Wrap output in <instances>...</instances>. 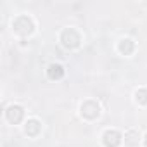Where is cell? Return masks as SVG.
Listing matches in <instances>:
<instances>
[{"label":"cell","instance_id":"cell-1","mask_svg":"<svg viewBox=\"0 0 147 147\" xmlns=\"http://www.w3.org/2000/svg\"><path fill=\"white\" fill-rule=\"evenodd\" d=\"M12 28H14V31L19 33V35H30V33L33 31V21H31L28 16H19V18L14 19Z\"/></svg>","mask_w":147,"mask_h":147},{"label":"cell","instance_id":"cell-2","mask_svg":"<svg viewBox=\"0 0 147 147\" xmlns=\"http://www.w3.org/2000/svg\"><path fill=\"white\" fill-rule=\"evenodd\" d=\"M61 40H62V45H64V47H67V49H75V47H78V45H80V35H78L75 30H73V28L64 30V31H62Z\"/></svg>","mask_w":147,"mask_h":147},{"label":"cell","instance_id":"cell-3","mask_svg":"<svg viewBox=\"0 0 147 147\" xmlns=\"http://www.w3.org/2000/svg\"><path fill=\"white\" fill-rule=\"evenodd\" d=\"M119 142H121V135L116 130H107L104 133V144H106V147H118Z\"/></svg>","mask_w":147,"mask_h":147},{"label":"cell","instance_id":"cell-4","mask_svg":"<svg viewBox=\"0 0 147 147\" xmlns=\"http://www.w3.org/2000/svg\"><path fill=\"white\" fill-rule=\"evenodd\" d=\"M82 113L87 118H95V116H99V106L94 100H88V102H85L82 106Z\"/></svg>","mask_w":147,"mask_h":147},{"label":"cell","instance_id":"cell-5","mask_svg":"<svg viewBox=\"0 0 147 147\" xmlns=\"http://www.w3.org/2000/svg\"><path fill=\"white\" fill-rule=\"evenodd\" d=\"M7 118H9V121H12V123L21 121V118H23V109H21L19 106H12V107H9V111H7Z\"/></svg>","mask_w":147,"mask_h":147},{"label":"cell","instance_id":"cell-6","mask_svg":"<svg viewBox=\"0 0 147 147\" xmlns=\"http://www.w3.org/2000/svg\"><path fill=\"white\" fill-rule=\"evenodd\" d=\"M62 75H64V69L61 64H50L49 66V76L52 80H59V78H62Z\"/></svg>","mask_w":147,"mask_h":147},{"label":"cell","instance_id":"cell-7","mask_svg":"<svg viewBox=\"0 0 147 147\" xmlns=\"http://www.w3.org/2000/svg\"><path fill=\"white\" fill-rule=\"evenodd\" d=\"M118 49H119V52H121V54L128 55V54H131V50H133V42H131V40H128V38H126V40H121Z\"/></svg>","mask_w":147,"mask_h":147},{"label":"cell","instance_id":"cell-8","mask_svg":"<svg viewBox=\"0 0 147 147\" xmlns=\"http://www.w3.org/2000/svg\"><path fill=\"white\" fill-rule=\"evenodd\" d=\"M38 130H40V123H38L36 119H31V121L26 123V133H30V135H36Z\"/></svg>","mask_w":147,"mask_h":147},{"label":"cell","instance_id":"cell-9","mask_svg":"<svg viewBox=\"0 0 147 147\" xmlns=\"http://www.w3.org/2000/svg\"><path fill=\"white\" fill-rule=\"evenodd\" d=\"M137 137H138V133H137V131H128V133H126V137H125V142H126L128 145H137V144H138Z\"/></svg>","mask_w":147,"mask_h":147},{"label":"cell","instance_id":"cell-10","mask_svg":"<svg viewBox=\"0 0 147 147\" xmlns=\"http://www.w3.org/2000/svg\"><path fill=\"white\" fill-rule=\"evenodd\" d=\"M135 95H137V100H138L140 104H147V90L142 88V90H138Z\"/></svg>","mask_w":147,"mask_h":147},{"label":"cell","instance_id":"cell-11","mask_svg":"<svg viewBox=\"0 0 147 147\" xmlns=\"http://www.w3.org/2000/svg\"><path fill=\"white\" fill-rule=\"evenodd\" d=\"M145 145H147V135H145Z\"/></svg>","mask_w":147,"mask_h":147}]
</instances>
